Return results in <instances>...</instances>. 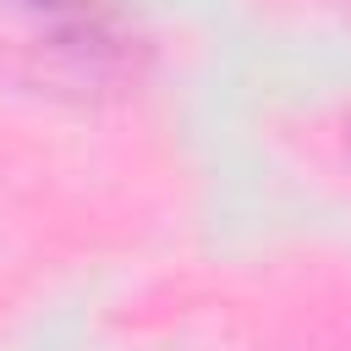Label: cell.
<instances>
[{"mask_svg": "<svg viewBox=\"0 0 351 351\" xmlns=\"http://www.w3.org/2000/svg\"><path fill=\"white\" fill-rule=\"evenodd\" d=\"M33 5H49V0H33Z\"/></svg>", "mask_w": 351, "mask_h": 351, "instance_id": "1", "label": "cell"}]
</instances>
